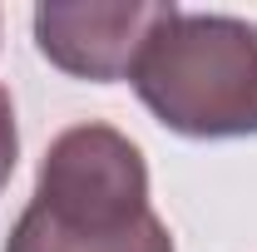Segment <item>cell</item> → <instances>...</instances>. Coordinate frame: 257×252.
<instances>
[{
    "label": "cell",
    "mask_w": 257,
    "mask_h": 252,
    "mask_svg": "<svg viewBox=\"0 0 257 252\" xmlns=\"http://www.w3.org/2000/svg\"><path fill=\"white\" fill-rule=\"evenodd\" d=\"M128 79L144 109L183 139L257 134V25L242 15L173 10Z\"/></svg>",
    "instance_id": "obj_1"
},
{
    "label": "cell",
    "mask_w": 257,
    "mask_h": 252,
    "mask_svg": "<svg viewBox=\"0 0 257 252\" xmlns=\"http://www.w3.org/2000/svg\"><path fill=\"white\" fill-rule=\"evenodd\" d=\"M35 213L69 227H124L154 213L149 163L114 124H74L45 149L35 178Z\"/></svg>",
    "instance_id": "obj_2"
},
{
    "label": "cell",
    "mask_w": 257,
    "mask_h": 252,
    "mask_svg": "<svg viewBox=\"0 0 257 252\" xmlns=\"http://www.w3.org/2000/svg\"><path fill=\"white\" fill-rule=\"evenodd\" d=\"M173 10V0H50L35 5V45L64 74L114 84L134 74Z\"/></svg>",
    "instance_id": "obj_3"
},
{
    "label": "cell",
    "mask_w": 257,
    "mask_h": 252,
    "mask_svg": "<svg viewBox=\"0 0 257 252\" xmlns=\"http://www.w3.org/2000/svg\"><path fill=\"white\" fill-rule=\"evenodd\" d=\"M5 252H173V232L159 213L124 227H69L25 203L5 237Z\"/></svg>",
    "instance_id": "obj_4"
},
{
    "label": "cell",
    "mask_w": 257,
    "mask_h": 252,
    "mask_svg": "<svg viewBox=\"0 0 257 252\" xmlns=\"http://www.w3.org/2000/svg\"><path fill=\"white\" fill-rule=\"evenodd\" d=\"M15 158H20V129H15V104L0 89V188L10 183L15 173Z\"/></svg>",
    "instance_id": "obj_5"
}]
</instances>
